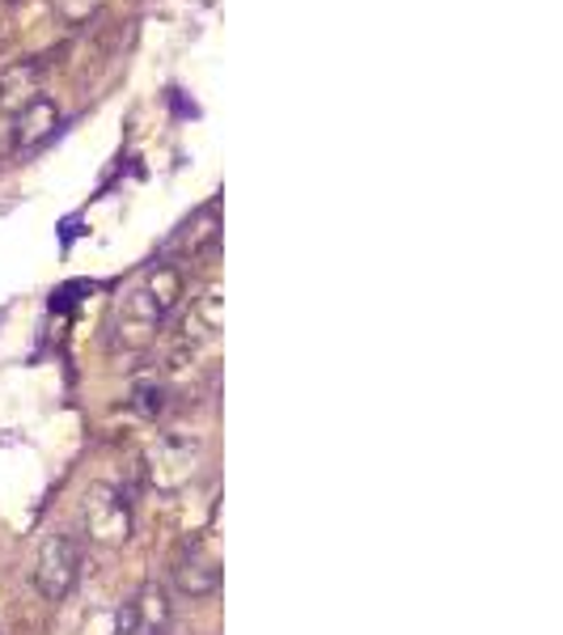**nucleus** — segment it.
<instances>
[{
  "mask_svg": "<svg viewBox=\"0 0 563 635\" xmlns=\"http://www.w3.org/2000/svg\"><path fill=\"white\" fill-rule=\"evenodd\" d=\"M81 580V542L72 534H47L34 555V585L47 602H60Z\"/></svg>",
  "mask_w": 563,
  "mask_h": 635,
  "instance_id": "f257e3e1",
  "label": "nucleus"
},
{
  "mask_svg": "<svg viewBox=\"0 0 563 635\" xmlns=\"http://www.w3.org/2000/svg\"><path fill=\"white\" fill-rule=\"evenodd\" d=\"M81 521H85V534L90 542L97 546H124L131 539V508L127 500L115 492V487H106V483H94L90 492H85V500H81Z\"/></svg>",
  "mask_w": 563,
  "mask_h": 635,
  "instance_id": "f03ea898",
  "label": "nucleus"
},
{
  "mask_svg": "<svg viewBox=\"0 0 563 635\" xmlns=\"http://www.w3.org/2000/svg\"><path fill=\"white\" fill-rule=\"evenodd\" d=\"M170 580L179 593L187 598H208L217 593L220 585V559L212 555V546L204 539H187L174 555V568H170Z\"/></svg>",
  "mask_w": 563,
  "mask_h": 635,
  "instance_id": "7ed1b4c3",
  "label": "nucleus"
},
{
  "mask_svg": "<svg viewBox=\"0 0 563 635\" xmlns=\"http://www.w3.org/2000/svg\"><path fill=\"white\" fill-rule=\"evenodd\" d=\"M157 331H161V314L153 310V301L145 297V288L127 292L119 314H115V344L127 351H140L153 344Z\"/></svg>",
  "mask_w": 563,
  "mask_h": 635,
  "instance_id": "20e7f679",
  "label": "nucleus"
},
{
  "mask_svg": "<svg viewBox=\"0 0 563 635\" xmlns=\"http://www.w3.org/2000/svg\"><path fill=\"white\" fill-rule=\"evenodd\" d=\"M195 458H199V444L191 441V437H161L157 449L149 453V478H153L157 487L174 492V487L191 483Z\"/></svg>",
  "mask_w": 563,
  "mask_h": 635,
  "instance_id": "39448f33",
  "label": "nucleus"
},
{
  "mask_svg": "<svg viewBox=\"0 0 563 635\" xmlns=\"http://www.w3.org/2000/svg\"><path fill=\"white\" fill-rule=\"evenodd\" d=\"M170 632V598L165 589H140L131 602H124L115 619V635H165Z\"/></svg>",
  "mask_w": 563,
  "mask_h": 635,
  "instance_id": "423d86ee",
  "label": "nucleus"
},
{
  "mask_svg": "<svg viewBox=\"0 0 563 635\" xmlns=\"http://www.w3.org/2000/svg\"><path fill=\"white\" fill-rule=\"evenodd\" d=\"M56 127H60V106H56V97L34 94L31 102H22V111H18V119H13V149H18V153H31V149H38Z\"/></svg>",
  "mask_w": 563,
  "mask_h": 635,
  "instance_id": "0eeeda50",
  "label": "nucleus"
},
{
  "mask_svg": "<svg viewBox=\"0 0 563 635\" xmlns=\"http://www.w3.org/2000/svg\"><path fill=\"white\" fill-rule=\"evenodd\" d=\"M140 288H145V297L153 301L157 314L165 318L174 305H179V301H183V288H187V280H183V272H179L174 263H153Z\"/></svg>",
  "mask_w": 563,
  "mask_h": 635,
  "instance_id": "6e6552de",
  "label": "nucleus"
},
{
  "mask_svg": "<svg viewBox=\"0 0 563 635\" xmlns=\"http://www.w3.org/2000/svg\"><path fill=\"white\" fill-rule=\"evenodd\" d=\"M38 77H43V64L38 60L9 64V68L0 72V102H4V106H22V102H31V97L38 94Z\"/></svg>",
  "mask_w": 563,
  "mask_h": 635,
  "instance_id": "1a4fd4ad",
  "label": "nucleus"
},
{
  "mask_svg": "<svg viewBox=\"0 0 563 635\" xmlns=\"http://www.w3.org/2000/svg\"><path fill=\"white\" fill-rule=\"evenodd\" d=\"M165 399H170V390H165V381L161 378H136L131 381V412L136 415L157 419V415L170 407Z\"/></svg>",
  "mask_w": 563,
  "mask_h": 635,
  "instance_id": "9d476101",
  "label": "nucleus"
}]
</instances>
